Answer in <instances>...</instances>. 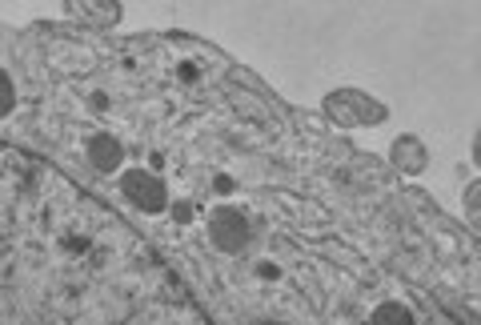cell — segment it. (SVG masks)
I'll use <instances>...</instances> for the list:
<instances>
[{
  "instance_id": "cell-1",
  "label": "cell",
  "mask_w": 481,
  "mask_h": 325,
  "mask_svg": "<svg viewBox=\"0 0 481 325\" xmlns=\"http://www.w3.org/2000/svg\"><path fill=\"white\" fill-rule=\"evenodd\" d=\"M121 197L137 209V213H164L169 209V189L153 169H128L121 173Z\"/></svg>"
},
{
  "instance_id": "cell-2",
  "label": "cell",
  "mask_w": 481,
  "mask_h": 325,
  "mask_svg": "<svg viewBox=\"0 0 481 325\" xmlns=\"http://www.w3.org/2000/svg\"><path fill=\"white\" fill-rule=\"evenodd\" d=\"M209 241L221 253H241L253 241L249 217L241 213V209H233V205H217L213 213H209Z\"/></svg>"
},
{
  "instance_id": "cell-3",
  "label": "cell",
  "mask_w": 481,
  "mask_h": 325,
  "mask_svg": "<svg viewBox=\"0 0 481 325\" xmlns=\"http://www.w3.org/2000/svg\"><path fill=\"white\" fill-rule=\"evenodd\" d=\"M329 117L337 121V125H357V121H381L385 117V108L381 105H369V97H357V92H333L329 101Z\"/></svg>"
},
{
  "instance_id": "cell-4",
  "label": "cell",
  "mask_w": 481,
  "mask_h": 325,
  "mask_svg": "<svg viewBox=\"0 0 481 325\" xmlns=\"http://www.w3.org/2000/svg\"><path fill=\"white\" fill-rule=\"evenodd\" d=\"M85 157H89V165L96 173H117L125 165V144L117 141L112 133H92L85 141Z\"/></svg>"
},
{
  "instance_id": "cell-5",
  "label": "cell",
  "mask_w": 481,
  "mask_h": 325,
  "mask_svg": "<svg viewBox=\"0 0 481 325\" xmlns=\"http://www.w3.org/2000/svg\"><path fill=\"white\" fill-rule=\"evenodd\" d=\"M69 12L85 24H117V17H121V8L112 0H72Z\"/></svg>"
},
{
  "instance_id": "cell-6",
  "label": "cell",
  "mask_w": 481,
  "mask_h": 325,
  "mask_svg": "<svg viewBox=\"0 0 481 325\" xmlns=\"http://www.w3.org/2000/svg\"><path fill=\"white\" fill-rule=\"evenodd\" d=\"M393 161L401 165L405 173H421L425 169V144L413 141V137H401V141L393 144Z\"/></svg>"
},
{
  "instance_id": "cell-7",
  "label": "cell",
  "mask_w": 481,
  "mask_h": 325,
  "mask_svg": "<svg viewBox=\"0 0 481 325\" xmlns=\"http://www.w3.org/2000/svg\"><path fill=\"white\" fill-rule=\"evenodd\" d=\"M369 317H373V322H401V325H410L413 322V309L401 306V301H385V306H377Z\"/></svg>"
},
{
  "instance_id": "cell-8",
  "label": "cell",
  "mask_w": 481,
  "mask_h": 325,
  "mask_svg": "<svg viewBox=\"0 0 481 325\" xmlns=\"http://www.w3.org/2000/svg\"><path fill=\"white\" fill-rule=\"evenodd\" d=\"M12 105H17V97H12V81H8V72H0V112L8 117Z\"/></svg>"
},
{
  "instance_id": "cell-9",
  "label": "cell",
  "mask_w": 481,
  "mask_h": 325,
  "mask_svg": "<svg viewBox=\"0 0 481 325\" xmlns=\"http://www.w3.org/2000/svg\"><path fill=\"white\" fill-rule=\"evenodd\" d=\"M177 76L185 81V85H193V81L201 76V72H196V65H193V60H180V65H177Z\"/></svg>"
},
{
  "instance_id": "cell-10",
  "label": "cell",
  "mask_w": 481,
  "mask_h": 325,
  "mask_svg": "<svg viewBox=\"0 0 481 325\" xmlns=\"http://www.w3.org/2000/svg\"><path fill=\"white\" fill-rule=\"evenodd\" d=\"M478 193H481V185L473 181V185H469V201H465V205H469V221H473V225H478Z\"/></svg>"
},
{
  "instance_id": "cell-11",
  "label": "cell",
  "mask_w": 481,
  "mask_h": 325,
  "mask_svg": "<svg viewBox=\"0 0 481 325\" xmlns=\"http://www.w3.org/2000/svg\"><path fill=\"white\" fill-rule=\"evenodd\" d=\"M173 221H180V225H185V221H193V205L177 201V205H173Z\"/></svg>"
},
{
  "instance_id": "cell-12",
  "label": "cell",
  "mask_w": 481,
  "mask_h": 325,
  "mask_svg": "<svg viewBox=\"0 0 481 325\" xmlns=\"http://www.w3.org/2000/svg\"><path fill=\"white\" fill-rule=\"evenodd\" d=\"M65 249H72V253H85V249H89V237H65Z\"/></svg>"
},
{
  "instance_id": "cell-13",
  "label": "cell",
  "mask_w": 481,
  "mask_h": 325,
  "mask_svg": "<svg viewBox=\"0 0 481 325\" xmlns=\"http://www.w3.org/2000/svg\"><path fill=\"white\" fill-rule=\"evenodd\" d=\"M257 273H261L265 281H277V277H281V269H277V265H257Z\"/></svg>"
},
{
  "instance_id": "cell-14",
  "label": "cell",
  "mask_w": 481,
  "mask_h": 325,
  "mask_svg": "<svg viewBox=\"0 0 481 325\" xmlns=\"http://www.w3.org/2000/svg\"><path fill=\"white\" fill-rule=\"evenodd\" d=\"M92 108H96V112H105V108H108V97H105V92H92Z\"/></svg>"
}]
</instances>
